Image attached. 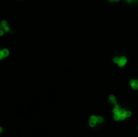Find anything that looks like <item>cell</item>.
Masks as SVG:
<instances>
[{"mask_svg":"<svg viewBox=\"0 0 138 137\" xmlns=\"http://www.w3.org/2000/svg\"><path fill=\"white\" fill-rule=\"evenodd\" d=\"M131 115V111H126L124 109H120L119 112L114 114L115 120H124L125 118H128Z\"/></svg>","mask_w":138,"mask_h":137,"instance_id":"cell-1","label":"cell"},{"mask_svg":"<svg viewBox=\"0 0 138 137\" xmlns=\"http://www.w3.org/2000/svg\"><path fill=\"white\" fill-rule=\"evenodd\" d=\"M114 62L116 63L120 67H123L124 65H125L127 62V59L125 56H121V57H115L113 59Z\"/></svg>","mask_w":138,"mask_h":137,"instance_id":"cell-2","label":"cell"},{"mask_svg":"<svg viewBox=\"0 0 138 137\" xmlns=\"http://www.w3.org/2000/svg\"><path fill=\"white\" fill-rule=\"evenodd\" d=\"M1 25H2V27H3V29L4 30L5 32H10V31H11V29H10V27L8 26L7 23L6 22L5 20L2 21V22H1Z\"/></svg>","mask_w":138,"mask_h":137,"instance_id":"cell-3","label":"cell"},{"mask_svg":"<svg viewBox=\"0 0 138 137\" xmlns=\"http://www.w3.org/2000/svg\"><path fill=\"white\" fill-rule=\"evenodd\" d=\"M98 123L97 121V117L95 116V115H93V116H91L90 118V120H89V123H90V127H95V124Z\"/></svg>","mask_w":138,"mask_h":137,"instance_id":"cell-4","label":"cell"},{"mask_svg":"<svg viewBox=\"0 0 138 137\" xmlns=\"http://www.w3.org/2000/svg\"><path fill=\"white\" fill-rule=\"evenodd\" d=\"M130 85L131 87L134 90H138V80H131L130 81Z\"/></svg>","mask_w":138,"mask_h":137,"instance_id":"cell-5","label":"cell"},{"mask_svg":"<svg viewBox=\"0 0 138 137\" xmlns=\"http://www.w3.org/2000/svg\"><path fill=\"white\" fill-rule=\"evenodd\" d=\"M109 102H111V103H112V104H114V105L117 104V103H116V98H115L113 95H110V97H109Z\"/></svg>","mask_w":138,"mask_h":137,"instance_id":"cell-6","label":"cell"},{"mask_svg":"<svg viewBox=\"0 0 138 137\" xmlns=\"http://www.w3.org/2000/svg\"><path fill=\"white\" fill-rule=\"evenodd\" d=\"M2 51H3L4 57H7L8 55H9V51H8V49H7V48H3V49H2Z\"/></svg>","mask_w":138,"mask_h":137,"instance_id":"cell-7","label":"cell"},{"mask_svg":"<svg viewBox=\"0 0 138 137\" xmlns=\"http://www.w3.org/2000/svg\"><path fill=\"white\" fill-rule=\"evenodd\" d=\"M97 121H98V123H103V117H101V116H97Z\"/></svg>","mask_w":138,"mask_h":137,"instance_id":"cell-8","label":"cell"},{"mask_svg":"<svg viewBox=\"0 0 138 137\" xmlns=\"http://www.w3.org/2000/svg\"><path fill=\"white\" fill-rule=\"evenodd\" d=\"M126 1H127V3H137L138 0H126Z\"/></svg>","mask_w":138,"mask_h":137,"instance_id":"cell-9","label":"cell"},{"mask_svg":"<svg viewBox=\"0 0 138 137\" xmlns=\"http://www.w3.org/2000/svg\"><path fill=\"white\" fill-rule=\"evenodd\" d=\"M3 58H4L3 54V51H2V50H0V60H2Z\"/></svg>","mask_w":138,"mask_h":137,"instance_id":"cell-10","label":"cell"},{"mask_svg":"<svg viewBox=\"0 0 138 137\" xmlns=\"http://www.w3.org/2000/svg\"><path fill=\"white\" fill-rule=\"evenodd\" d=\"M4 32H5V31H4L3 29H0V36H3L4 34Z\"/></svg>","mask_w":138,"mask_h":137,"instance_id":"cell-11","label":"cell"},{"mask_svg":"<svg viewBox=\"0 0 138 137\" xmlns=\"http://www.w3.org/2000/svg\"><path fill=\"white\" fill-rule=\"evenodd\" d=\"M108 1H110V2H119L120 0H108Z\"/></svg>","mask_w":138,"mask_h":137,"instance_id":"cell-12","label":"cell"},{"mask_svg":"<svg viewBox=\"0 0 138 137\" xmlns=\"http://www.w3.org/2000/svg\"><path fill=\"white\" fill-rule=\"evenodd\" d=\"M2 132H3V129H2L1 127H0V133H2Z\"/></svg>","mask_w":138,"mask_h":137,"instance_id":"cell-13","label":"cell"}]
</instances>
